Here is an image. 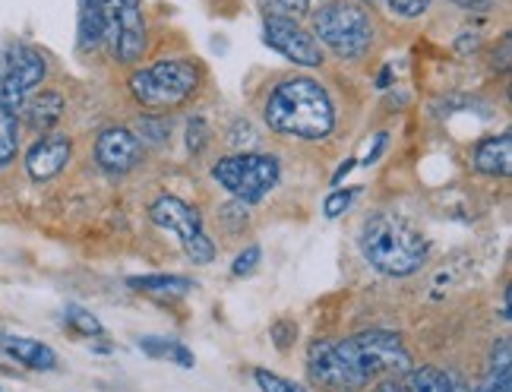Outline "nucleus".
I'll return each mask as SVG.
<instances>
[{
  "instance_id": "obj_18",
  "label": "nucleus",
  "mask_w": 512,
  "mask_h": 392,
  "mask_svg": "<svg viewBox=\"0 0 512 392\" xmlns=\"http://www.w3.org/2000/svg\"><path fill=\"white\" fill-rule=\"evenodd\" d=\"M19 155V111L0 102V168L13 165Z\"/></svg>"
},
{
  "instance_id": "obj_24",
  "label": "nucleus",
  "mask_w": 512,
  "mask_h": 392,
  "mask_svg": "<svg viewBox=\"0 0 512 392\" xmlns=\"http://www.w3.org/2000/svg\"><path fill=\"white\" fill-rule=\"evenodd\" d=\"M380 4L402 19H418L430 10V0H380Z\"/></svg>"
},
{
  "instance_id": "obj_39",
  "label": "nucleus",
  "mask_w": 512,
  "mask_h": 392,
  "mask_svg": "<svg viewBox=\"0 0 512 392\" xmlns=\"http://www.w3.org/2000/svg\"><path fill=\"white\" fill-rule=\"evenodd\" d=\"M446 392H471V389L465 386V380H462V377L446 374Z\"/></svg>"
},
{
  "instance_id": "obj_20",
  "label": "nucleus",
  "mask_w": 512,
  "mask_h": 392,
  "mask_svg": "<svg viewBox=\"0 0 512 392\" xmlns=\"http://www.w3.org/2000/svg\"><path fill=\"white\" fill-rule=\"evenodd\" d=\"M402 392H446V370L437 367H411L402 380Z\"/></svg>"
},
{
  "instance_id": "obj_21",
  "label": "nucleus",
  "mask_w": 512,
  "mask_h": 392,
  "mask_svg": "<svg viewBox=\"0 0 512 392\" xmlns=\"http://www.w3.org/2000/svg\"><path fill=\"white\" fill-rule=\"evenodd\" d=\"M64 323L76 332V336H86V339H102V336H105L102 320L92 317V313H89L86 307L67 304V307H64Z\"/></svg>"
},
{
  "instance_id": "obj_32",
  "label": "nucleus",
  "mask_w": 512,
  "mask_h": 392,
  "mask_svg": "<svg viewBox=\"0 0 512 392\" xmlns=\"http://www.w3.org/2000/svg\"><path fill=\"white\" fill-rule=\"evenodd\" d=\"M250 130H253L250 121H234L231 124V143L238 146V149L241 146H253L256 143V133H250Z\"/></svg>"
},
{
  "instance_id": "obj_8",
  "label": "nucleus",
  "mask_w": 512,
  "mask_h": 392,
  "mask_svg": "<svg viewBox=\"0 0 512 392\" xmlns=\"http://www.w3.org/2000/svg\"><path fill=\"white\" fill-rule=\"evenodd\" d=\"M307 367H310V377L329 389L351 392V389H361L370 383L351 339H342V342L317 339L307 351Z\"/></svg>"
},
{
  "instance_id": "obj_4",
  "label": "nucleus",
  "mask_w": 512,
  "mask_h": 392,
  "mask_svg": "<svg viewBox=\"0 0 512 392\" xmlns=\"http://www.w3.org/2000/svg\"><path fill=\"white\" fill-rule=\"evenodd\" d=\"M373 16L358 0H329L313 13V38L342 61H358L373 45Z\"/></svg>"
},
{
  "instance_id": "obj_13",
  "label": "nucleus",
  "mask_w": 512,
  "mask_h": 392,
  "mask_svg": "<svg viewBox=\"0 0 512 392\" xmlns=\"http://www.w3.org/2000/svg\"><path fill=\"white\" fill-rule=\"evenodd\" d=\"M471 165L475 171L487 174V178H509L512 174V133H500V136H487L471 152Z\"/></svg>"
},
{
  "instance_id": "obj_35",
  "label": "nucleus",
  "mask_w": 512,
  "mask_h": 392,
  "mask_svg": "<svg viewBox=\"0 0 512 392\" xmlns=\"http://www.w3.org/2000/svg\"><path fill=\"white\" fill-rule=\"evenodd\" d=\"M459 10H471V13H487L490 7L497 4V0H452Z\"/></svg>"
},
{
  "instance_id": "obj_33",
  "label": "nucleus",
  "mask_w": 512,
  "mask_h": 392,
  "mask_svg": "<svg viewBox=\"0 0 512 392\" xmlns=\"http://www.w3.org/2000/svg\"><path fill=\"white\" fill-rule=\"evenodd\" d=\"M490 367H512V345L506 336L494 345V351H490Z\"/></svg>"
},
{
  "instance_id": "obj_16",
  "label": "nucleus",
  "mask_w": 512,
  "mask_h": 392,
  "mask_svg": "<svg viewBox=\"0 0 512 392\" xmlns=\"http://www.w3.org/2000/svg\"><path fill=\"white\" fill-rule=\"evenodd\" d=\"M64 95L61 92H38L35 98H26V105H23V121L29 130H35L38 136L42 133H51L57 124H61V117H64Z\"/></svg>"
},
{
  "instance_id": "obj_41",
  "label": "nucleus",
  "mask_w": 512,
  "mask_h": 392,
  "mask_svg": "<svg viewBox=\"0 0 512 392\" xmlns=\"http://www.w3.org/2000/svg\"><path fill=\"white\" fill-rule=\"evenodd\" d=\"M364 4H373V0H364Z\"/></svg>"
},
{
  "instance_id": "obj_26",
  "label": "nucleus",
  "mask_w": 512,
  "mask_h": 392,
  "mask_svg": "<svg viewBox=\"0 0 512 392\" xmlns=\"http://www.w3.org/2000/svg\"><path fill=\"white\" fill-rule=\"evenodd\" d=\"M354 196H358V190H336V193H329L326 203H323L326 219H339V215H345L351 209V203H354Z\"/></svg>"
},
{
  "instance_id": "obj_25",
  "label": "nucleus",
  "mask_w": 512,
  "mask_h": 392,
  "mask_svg": "<svg viewBox=\"0 0 512 392\" xmlns=\"http://www.w3.org/2000/svg\"><path fill=\"white\" fill-rule=\"evenodd\" d=\"M478 392H512V367H490Z\"/></svg>"
},
{
  "instance_id": "obj_40",
  "label": "nucleus",
  "mask_w": 512,
  "mask_h": 392,
  "mask_svg": "<svg viewBox=\"0 0 512 392\" xmlns=\"http://www.w3.org/2000/svg\"><path fill=\"white\" fill-rule=\"evenodd\" d=\"M377 86H380V89L392 86V67H383V70H380V80H377Z\"/></svg>"
},
{
  "instance_id": "obj_14",
  "label": "nucleus",
  "mask_w": 512,
  "mask_h": 392,
  "mask_svg": "<svg viewBox=\"0 0 512 392\" xmlns=\"http://www.w3.org/2000/svg\"><path fill=\"white\" fill-rule=\"evenodd\" d=\"M108 38V10L102 0H80V13H76V48L95 51L102 48Z\"/></svg>"
},
{
  "instance_id": "obj_1",
  "label": "nucleus",
  "mask_w": 512,
  "mask_h": 392,
  "mask_svg": "<svg viewBox=\"0 0 512 392\" xmlns=\"http://www.w3.org/2000/svg\"><path fill=\"white\" fill-rule=\"evenodd\" d=\"M263 121L272 133L288 140L317 143L336 130V102L329 89L313 76H291L275 83L266 95Z\"/></svg>"
},
{
  "instance_id": "obj_28",
  "label": "nucleus",
  "mask_w": 512,
  "mask_h": 392,
  "mask_svg": "<svg viewBox=\"0 0 512 392\" xmlns=\"http://www.w3.org/2000/svg\"><path fill=\"white\" fill-rule=\"evenodd\" d=\"M509 64H512V35L503 32L500 42L494 45V54H490V67H494L500 76H506L509 73Z\"/></svg>"
},
{
  "instance_id": "obj_22",
  "label": "nucleus",
  "mask_w": 512,
  "mask_h": 392,
  "mask_svg": "<svg viewBox=\"0 0 512 392\" xmlns=\"http://www.w3.org/2000/svg\"><path fill=\"white\" fill-rule=\"evenodd\" d=\"M136 140L140 143H149V146H165L171 140V124L165 121L162 114H143L140 121H136Z\"/></svg>"
},
{
  "instance_id": "obj_2",
  "label": "nucleus",
  "mask_w": 512,
  "mask_h": 392,
  "mask_svg": "<svg viewBox=\"0 0 512 392\" xmlns=\"http://www.w3.org/2000/svg\"><path fill=\"white\" fill-rule=\"evenodd\" d=\"M361 253L364 260L380 269L383 276L405 279L427 263V241L421 231L405 222L396 212H377L370 215L361 228Z\"/></svg>"
},
{
  "instance_id": "obj_31",
  "label": "nucleus",
  "mask_w": 512,
  "mask_h": 392,
  "mask_svg": "<svg viewBox=\"0 0 512 392\" xmlns=\"http://www.w3.org/2000/svg\"><path fill=\"white\" fill-rule=\"evenodd\" d=\"M294 339H298V326H294L291 320H279L272 326V342L279 345L282 351H288L294 345Z\"/></svg>"
},
{
  "instance_id": "obj_23",
  "label": "nucleus",
  "mask_w": 512,
  "mask_h": 392,
  "mask_svg": "<svg viewBox=\"0 0 512 392\" xmlns=\"http://www.w3.org/2000/svg\"><path fill=\"white\" fill-rule=\"evenodd\" d=\"M256 4L266 10V16H291V19H301L310 10L313 0H256Z\"/></svg>"
},
{
  "instance_id": "obj_37",
  "label": "nucleus",
  "mask_w": 512,
  "mask_h": 392,
  "mask_svg": "<svg viewBox=\"0 0 512 392\" xmlns=\"http://www.w3.org/2000/svg\"><path fill=\"white\" fill-rule=\"evenodd\" d=\"M102 4L108 13H117V10H127V7H140L143 0H102Z\"/></svg>"
},
{
  "instance_id": "obj_6",
  "label": "nucleus",
  "mask_w": 512,
  "mask_h": 392,
  "mask_svg": "<svg viewBox=\"0 0 512 392\" xmlns=\"http://www.w3.org/2000/svg\"><path fill=\"white\" fill-rule=\"evenodd\" d=\"M48 61L45 54L26 42L0 45V102L13 111H23L26 98L45 83Z\"/></svg>"
},
{
  "instance_id": "obj_3",
  "label": "nucleus",
  "mask_w": 512,
  "mask_h": 392,
  "mask_svg": "<svg viewBox=\"0 0 512 392\" xmlns=\"http://www.w3.org/2000/svg\"><path fill=\"white\" fill-rule=\"evenodd\" d=\"M203 83L200 64L184 61V57H168V61H155L149 67L133 70L127 80L130 95L136 98V105H143L146 111H174L196 95Z\"/></svg>"
},
{
  "instance_id": "obj_19",
  "label": "nucleus",
  "mask_w": 512,
  "mask_h": 392,
  "mask_svg": "<svg viewBox=\"0 0 512 392\" xmlns=\"http://www.w3.org/2000/svg\"><path fill=\"white\" fill-rule=\"evenodd\" d=\"M140 348L146 351L149 358L155 361H174V364H181V367H193V355H190V348L181 345V342H171V339H159V336H146L140 339Z\"/></svg>"
},
{
  "instance_id": "obj_7",
  "label": "nucleus",
  "mask_w": 512,
  "mask_h": 392,
  "mask_svg": "<svg viewBox=\"0 0 512 392\" xmlns=\"http://www.w3.org/2000/svg\"><path fill=\"white\" fill-rule=\"evenodd\" d=\"M149 219L159 225V228H168L174 231L177 238H181L187 257L193 263H212L215 260V244L212 238L203 231V215L196 206H190L187 200H181V196H159L152 206H149Z\"/></svg>"
},
{
  "instance_id": "obj_34",
  "label": "nucleus",
  "mask_w": 512,
  "mask_h": 392,
  "mask_svg": "<svg viewBox=\"0 0 512 392\" xmlns=\"http://www.w3.org/2000/svg\"><path fill=\"white\" fill-rule=\"evenodd\" d=\"M386 143H389V136L380 130L377 136H373V146H370L367 155H364V165H377V162H380V155H383V149H386Z\"/></svg>"
},
{
  "instance_id": "obj_11",
  "label": "nucleus",
  "mask_w": 512,
  "mask_h": 392,
  "mask_svg": "<svg viewBox=\"0 0 512 392\" xmlns=\"http://www.w3.org/2000/svg\"><path fill=\"white\" fill-rule=\"evenodd\" d=\"M143 159V143L136 140V133L127 127H105L95 140V162L105 174H121L133 171Z\"/></svg>"
},
{
  "instance_id": "obj_38",
  "label": "nucleus",
  "mask_w": 512,
  "mask_h": 392,
  "mask_svg": "<svg viewBox=\"0 0 512 392\" xmlns=\"http://www.w3.org/2000/svg\"><path fill=\"white\" fill-rule=\"evenodd\" d=\"M373 392H402V380L399 377H383Z\"/></svg>"
},
{
  "instance_id": "obj_30",
  "label": "nucleus",
  "mask_w": 512,
  "mask_h": 392,
  "mask_svg": "<svg viewBox=\"0 0 512 392\" xmlns=\"http://www.w3.org/2000/svg\"><path fill=\"white\" fill-rule=\"evenodd\" d=\"M256 383H260V389L263 392H304L301 386H294V383H288V380H282L279 374H272V370H256Z\"/></svg>"
},
{
  "instance_id": "obj_29",
  "label": "nucleus",
  "mask_w": 512,
  "mask_h": 392,
  "mask_svg": "<svg viewBox=\"0 0 512 392\" xmlns=\"http://www.w3.org/2000/svg\"><path fill=\"white\" fill-rule=\"evenodd\" d=\"M206 140H209V127L203 117H190L187 121V146L193 155H200L206 149Z\"/></svg>"
},
{
  "instance_id": "obj_15",
  "label": "nucleus",
  "mask_w": 512,
  "mask_h": 392,
  "mask_svg": "<svg viewBox=\"0 0 512 392\" xmlns=\"http://www.w3.org/2000/svg\"><path fill=\"white\" fill-rule=\"evenodd\" d=\"M0 348L7 351V358H13L16 364H23L29 370H54L57 367L54 348L38 339H23V336H13V332H0Z\"/></svg>"
},
{
  "instance_id": "obj_36",
  "label": "nucleus",
  "mask_w": 512,
  "mask_h": 392,
  "mask_svg": "<svg viewBox=\"0 0 512 392\" xmlns=\"http://www.w3.org/2000/svg\"><path fill=\"white\" fill-rule=\"evenodd\" d=\"M354 165H358V159H345L339 168H336V174H332V187H342L345 184V178H348V174H351V168Z\"/></svg>"
},
{
  "instance_id": "obj_10",
  "label": "nucleus",
  "mask_w": 512,
  "mask_h": 392,
  "mask_svg": "<svg viewBox=\"0 0 512 392\" xmlns=\"http://www.w3.org/2000/svg\"><path fill=\"white\" fill-rule=\"evenodd\" d=\"M263 42L282 54L285 61L298 64V67H320L326 61L323 45L313 38L310 29H304L298 19L291 16H266L263 19Z\"/></svg>"
},
{
  "instance_id": "obj_5",
  "label": "nucleus",
  "mask_w": 512,
  "mask_h": 392,
  "mask_svg": "<svg viewBox=\"0 0 512 392\" xmlns=\"http://www.w3.org/2000/svg\"><path fill=\"white\" fill-rule=\"evenodd\" d=\"M212 178L238 203L256 206L275 184H279L282 165L275 155H266V152H238V155H225V159L215 162Z\"/></svg>"
},
{
  "instance_id": "obj_27",
  "label": "nucleus",
  "mask_w": 512,
  "mask_h": 392,
  "mask_svg": "<svg viewBox=\"0 0 512 392\" xmlns=\"http://www.w3.org/2000/svg\"><path fill=\"white\" fill-rule=\"evenodd\" d=\"M260 247H247V250H241L238 253V257H234V263H231V276L234 279H244V276H250V272L256 269V266H260Z\"/></svg>"
},
{
  "instance_id": "obj_12",
  "label": "nucleus",
  "mask_w": 512,
  "mask_h": 392,
  "mask_svg": "<svg viewBox=\"0 0 512 392\" xmlns=\"http://www.w3.org/2000/svg\"><path fill=\"white\" fill-rule=\"evenodd\" d=\"M70 155H73V143L67 133H54V130L42 133L26 149V174L38 184L54 181L70 165Z\"/></svg>"
},
{
  "instance_id": "obj_9",
  "label": "nucleus",
  "mask_w": 512,
  "mask_h": 392,
  "mask_svg": "<svg viewBox=\"0 0 512 392\" xmlns=\"http://www.w3.org/2000/svg\"><path fill=\"white\" fill-rule=\"evenodd\" d=\"M351 345L358 351L364 374L373 377H402L411 370V351L405 348L402 336L392 329H364L351 336Z\"/></svg>"
},
{
  "instance_id": "obj_17",
  "label": "nucleus",
  "mask_w": 512,
  "mask_h": 392,
  "mask_svg": "<svg viewBox=\"0 0 512 392\" xmlns=\"http://www.w3.org/2000/svg\"><path fill=\"white\" fill-rule=\"evenodd\" d=\"M133 291H146V294H168V298H184L193 291V282L187 276H133L127 282Z\"/></svg>"
}]
</instances>
